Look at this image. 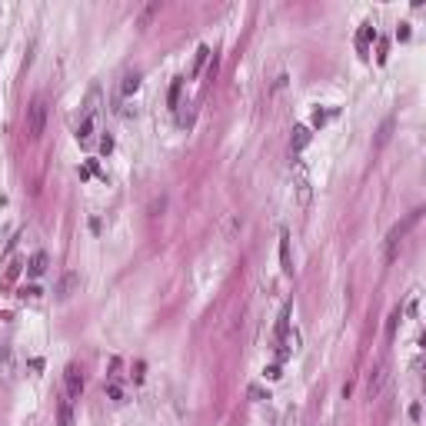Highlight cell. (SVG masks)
Instances as JSON below:
<instances>
[{
  "label": "cell",
  "mask_w": 426,
  "mask_h": 426,
  "mask_svg": "<svg viewBox=\"0 0 426 426\" xmlns=\"http://www.w3.org/2000/svg\"><path fill=\"white\" fill-rule=\"evenodd\" d=\"M420 217H423V210H413V213H409V217H406L403 223H396V226L389 230V237H386V260H393V257H396V246H400V240H403V237H406L409 230H413V226L420 223Z\"/></svg>",
  "instance_id": "1"
},
{
  "label": "cell",
  "mask_w": 426,
  "mask_h": 426,
  "mask_svg": "<svg viewBox=\"0 0 426 426\" xmlns=\"http://www.w3.org/2000/svg\"><path fill=\"white\" fill-rule=\"evenodd\" d=\"M43 123H47V100L37 97V100L27 107V137L37 140L40 133H43Z\"/></svg>",
  "instance_id": "2"
},
{
  "label": "cell",
  "mask_w": 426,
  "mask_h": 426,
  "mask_svg": "<svg viewBox=\"0 0 426 426\" xmlns=\"http://www.w3.org/2000/svg\"><path fill=\"white\" fill-rule=\"evenodd\" d=\"M63 380H67V400H80V393H83V373H80L77 363H70L63 370Z\"/></svg>",
  "instance_id": "3"
},
{
  "label": "cell",
  "mask_w": 426,
  "mask_h": 426,
  "mask_svg": "<svg viewBox=\"0 0 426 426\" xmlns=\"http://www.w3.org/2000/svg\"><path fill=\"white\" fill-rule=\"evenodd\" d=\"M80 290V273L77 270H67L63 277H60V283H57V300H70Z\"/></svg>",
  "instance_id": "4"
},
{
  "label": "cell",
  "mask_w": 426,
  "mask_h": 426,
  "mask_svg": "<svg viewBox=\"0 0 426 426\" xmlns=\"http://www.w3.org/2000/svg\"><path fill=\"white\" fill-rule=\"evenodd\" d=\"M386 376H389V366L386 363H380V366H376V370L370 373V383H366V396H380V389H383V383H386Z\"/></svg>",
  "instance_id": "5"
},
{
  "label": "cell",
  "mask_w": 426,
  "mask_h": 426,
  "mask_svg": "<svg viewBox=\"0 0 426 426\" xmlns=\"http://www.w3.org/2000/svg\"><path fill=\"white\" fill-rule=\"evenodd\" d=\"M97 110H100V90L90 87L87 100H83V110H80V120H83V117H97Z\"/></svg>",
  "instance_id": "6"
},
{
  "label": "cell",
  "mask_w": 426,
  "mask_h": 426,
  "mask_svg": "<svg viewBox=\"0 0 426 426\" xmlns=\"http://www.w3.org/2000/svg\"><path fill=\"white\" fill-rule=\"evenodd\" d=\"M393 127H396V120H393V117H386V120H383V127L376 130V143H373L376 150H383V147L389 143V137H393Z\"/></svg>",
  "instance_id": "7"
},
{
  "label": "cell",
  "mask_w": 426,
  "mask_h": 426,
  "mask_svg": "<svg viewBox=\"0 0 426 426\" xmlns=\"http://www.w3.org/2000/svg\"><path fill=\"white\" fill-rule=\"evenodd\" d=\"M310 143V127H293V137H290V150L300 153V150Z\"/></svg>",
  "instance_id": "8"
},
{
  "label": "cell",
  "mask_w": 426,
  "mask_h": 426,
  "mask_svg": "<svg viewBox=\"0 0 426 426\" xmlns=\"http://www.w3.org/2000/svg\"><path fill=\"white\" fill-rule=\"evenodd\" d=\"M57 426H74V409H70V400H60V403H57Z\"/></svg>",
  "instance_id": "9"
},
{
  "label": "cell",
  "mask_w": 426,
  "mask_h": 426,
  "mask_svg": "<svg viewBox=\"0 0 426 426\" xmlns=\"http://www.w3.org/2000/svg\"><path fill=\"white\" fill-rule=\"evenodd\" d=\"M373 37H376L373 23H363V27H360V34H356V50H360V54H366V47H370Z\"/></svg>",
  "instance_id": "10"
},
{
  "label": "cell",
  "mask_w": 426,
  "mask_h": 426,
  "mask_svg": "<svg viewBox=\"0 0 426 426\" xmlns=\"http://www.w3.org/2000/svg\"><path fill=\"white\" fill-rule=\"evenodd\" d=\"M43 270H47V253H34L30 263H27V273L30 277H43Z\"/></svg>",
  "instance_id": "11"
},
{
  "label": "cell",
  "mask_w": 426,
  "mask_h": 426,
  "mask_svg": "<svg viewBox=\"0 0 426 426\" xmlns=\"http://www.w3.org/2000/svg\"><path fill=\"white\" fill-rule=\"evenodd\" d=\"M180 97H183V77H173L170 93H167V103H170V107H180Z\"/></svg>",
  "instance_id": "12"
},
{
  "label": "cell",
  "mask_w": 426,
  "mask_h": 426,
  "mask_svg": "<svg viewBox=\"0 0 426 426\" xmlns=\"http://www.w3.org/2000/svg\"><path fill=\"white\" fill-rule=\"evenodd\" d=\"M23 266H27L23 260H10V263H7V270H3V283H7V286H10V283H17V277H20V270H23Z\"/></svg>",
  "instance_id": "13"
},
{
  "label": "cell",
  "mask_w": 426,
  "mask_h": 426,
  "mask_svg": "<svg viewBox=\"0 0 426 426\" xmlns=\"http://www.w3.org/2000/svg\"><path fill=\"white\" fill-rule=\"evenodd\" d=\"M280 260H283V273H293V263H290V237H286V233L280 237Z\"/></svg>",
  "instance_id": "14"
},
{
  "label": "cell",
  "mask_w": 426,
  "mask_h": 426,
  "mask_svg": "<svg viewBox=\"0 0 426 426\" xmlns=\"http://www.w3.org/2000/svg\"><path fill=\"white\" fill-rule=\"evenodd\" d=\"M93 123H97V117H83V120H80V127H77V140H80V143L93 137Z\"/></svg>",
  "instance_id": "15"
},
{
  "label": "cell",
  "mask_w": 426,
  "mask_h": 426,
  "mask_svg": "<svg viewBox=\"0 0 426 426\" xmlns=\"http://www.w3.org/2000/svg\"><path fill=\"white\" fill-rule=\"evenodd\" d=\"M10 370H14V350H10V346H0V373L10 376Z\"/></svg>",
  "instance_id": "16"
},
{
  "label": "cell",
  "mask_w": 426,
  "mask_h": 426,
  "mask_svg": "<svg viewBox=\"0 0 426 426\" xmlns=\"http://www.w3.org/2000/svg\"><path fill=\"white\" fill-rule=\"evenodd\" d=\"M206 60H210V47H197V57H193V77L206 67Z\"/></svg>",
  "instance_id": "17"
},
{
  "label": "cell",
  "mask_w": 426,
  "mask_h": 426,
  "mask_svg": "<svg viewBox=\"0 0 426 426\" xmlns=\"http://www.w3.org/2000/svg\"><path fill=\"white\" fill-rule=\"evenodd\" d=\"M120 90H123V93H137V90H140V74H137V70L127 74V77H123V83H120Z\"/></svg>",
  "instance_id": "18"
},
{
  "label": "cell",
  "mask_w": 426,
  "mask_h": 426,
  "mask_svg": "<svg viewBox=\"0 0 426 426\" xmlns=\"http://www.w3.org/2000/svg\"><path fill=\"white\" fill-rule=\"evenodd\" d=\"M157 14H160V3H147V7H143V14H140V20H137V27H147Z\"/></svg>",
  "instance_id": "19"
},
{
  "label": "cell",
  "mask_w": 426,
  "mask_h": 426,
  "mask_svg": "<svg viewBox=\"0 0 426 426\" xmlns=\"http://www.w3.org/2000/svg\"><path fill=\"white\" fill-rule=\"evenodd\" d=\"M400 320H403V310H400V306H396V310H393V313H389V320H386V336H389V340H393V336H396V326H400Z\"/></svg>",
  "instance_id": "20"
},
{
  "label": "cell",
  "mask_w": 426,
  "mask_h": 426,
  "mask_svg": "<svg viewBox=\"0 0 426 426\" xmlns=\"http://www.w3.org/2000/svg\"><path fill=\"white\" fill-rule=\"evenodd\" d=\"M107 400H113V403H123V389H120V383H107Z\"/></svg>",
  "instance_id": "21"
},
{
  "label": "cell",
  "mask_w": 426,
  "mask_h": 426,
  "mask_svg": "<svg viewBox=\"0 0 426 426\" xmlns=\"http://www.w3.org/2000/svg\"><path fill=\"white\" fill-rule=\"evenodd\" d=\"M286 320H290V306H283V313H280V323H277V333H280V340L286 336V326H290Z\"/></svg>",
  "instance_id": "22"
},
{
  "label": "cell",
  "mask_w": 426,
  "mask_h": 426,
  "mask_svg": "<svg viewBox=\"0 0 426 426\" xmlns=\"http://www.w3.org/2000/svg\"><path fill=\"white\" fill-rule=\"evenodd\" d=\"M246 393L253 396V400H270V389H263V386H257V383H250L246 386Z\"/></svg>",
  "instance_id": "23"
},
{
  "label": "cell",
  "mask_w": 426,
  "mask_h": 426,
  "mask_svg": "<svg viewBox=\"0 0 426 426\" xmlns=\"http://www.w3.org/2000/svg\"><path fill=\"white\" fill-rule=\"evenodd\" d=\"M120 370H123V363H120V356H113V360H110V383H117V380L123 376Z\"/></svg>",
  "instance_id": "24"
},
{
  "label": "cell",
  "mask_w": 426,
  "mask_h": 426,
  "mask_svg": "<svg viewBox=\"0 0 426 426\" xmlns=\"http://www.w3.org/2000/svg\"><path fill=\"white\" fill-rule=\"evenodd\" d=\"M40 293H43L40 286H23V290H20V297H23V300H37Z\"/></svg>",
  "instance_id": "25"
},
{
  "label": "cell",
  "mask_w": 426,
  "mask_h": 426,
  "mask_svg": "<svg viewBox=\"0 0 426 426\" xmlns=\"http://www.w3.org/2000/svg\"><path fill=\"white\" fill-rule=\"evenodd\" d=\"M326 120H330V113H326V110H316L313 113V127H323Z\"/></svg>",
  "instance_id": "26"
},
{
  "label": "cell",
  "mask_w": 426,
  "mask_h": 426,
  "mask_svg": "<svg viewBox=\"0 0 426 426\" xmlns=\"http://www.w3.org/2000/svg\"><path fill=\"white\" fill-rule=\"evenodd\" d=\"M396 37H400V40H409V23H400V30H396Z\"/></svg>",
  "instance_id": "27"
},
{
  "label": "cell",
  "mask_w": 426,
  "mask_h": 426,
  "mask_svg": "<svg viewBox=\"0 0 426 426\" xmlns=\"http://www.w3.org/2000/svg\"><path fill=\"white\" fill-rule=\"evenodd\" d=\"M100 150L110 153V150H113V137H103V140H100Z\"/></svg>",
  "instance_id": "28"
},
{
  "label": "cell",
  "mask_w": 426,
  "mask_h": 426,
  "mask_svg": "<svg viewBox=\"0 0 426 426\" xmlns=\"http://www.w3.org/2000/svg\"><path fill=\"white\" fill-rule=\"evenodd\" d=\"M420 413H423V409H420V403H413V406H409V420L416 423V420H420Z\"/></svg>",
  "instance_id": "29"
},
{
  "label": "cell",
  "mask_w": 426,
  "mask_h": 426,
  "mask_svg": "<svg viewBox=\"0 0 426 426\" xmlns=\"http://www.w3.org/2000/svg\"><path fill=\"white\" fill-rule=\"evenodd\" d=\"M143 370H147V366H143V363H137V366H133V380H143Z\"/></svg>",
  "instance_id": "30"
}]
</instances>
